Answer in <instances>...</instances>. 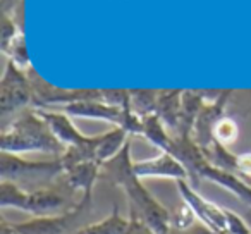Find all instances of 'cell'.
Listing matches in <instances>:
<instances>
[{
	"instance_id": "6da1fadb",
	"label": "cell",
	"mask_w": 251,
	"mask_h": 234,
	"mask_svg": "<svg viewBox=\"0 0 251 234\" xmlns=\"http://www.w3.org/2000/svg\"><path fill=\"white\" fill-rule=\"evenodd\" d=\"M131 158V141L124 145L114 158L101 164L100 179L119 186L127 196L129 210L134 212L143 222H147L155 233L167 234L171 231V212L151 195V191L134 174Z\"/></svg>"
},
{
	"instance_id": "7a4b0ae2",
	"label": "cell",
	"mask_w": 251,
	"mask_h": 234,
	"mask_svg": "<svg viewBox=\"0 0 251 234\" xmlns=\"http://www.w3.org/2000/svg\"><path fill=\"white\" fill-rule=\"evenodd\" d=\"M176 158L184 164L189 172V182L196 188L198 181L206 179L213 184L222 186L224 189L236 195L241 202L248 203L251 207V186L244 182L239 176L219 169L206 158L205 150L193 140L191 136H174L171 152Z\"/></svg>"
},
{
	"instance_id": "3957f363",
	"label": "cell",
	"mask_w": 251,
	"mask_h": 234,
	"mask_svg": "<svg viewBox=\"0 0 251 234\" xmlns=\"http://www.w3.org/2000/svg\"><path fill=\"white\" fill-rule=\"evenodd\" d=\"M0 150L9 154H26V152H43L62 157L66 147L52 133L47 121L36 110L23 112L9 128H4L0 136Z\"/></svg>"
},
{
	"instance_id": "277c9868",
	"label": "cell",
	"mask_w": 251,
	"mask_h": 234,
	"mask_svg": "<svg viewBox=\"0 0 251 234\" xmlns=\"http://www.w3.org/2000/svg\"><path fill=\"white\" fill-rule=\"evenodd\" d=\"M66 196L50 188L26 191L11 181L0 182V208H18L33 217H50L67 212Z\"/></svg>"
},
{
	"instance_id": "5b68a950",
	"label": "cell",
	"mask_w": 251,
	"mask_h": 234,
	"mask_svg": "<svg viewBox=\"0 0 251 234\" xmlns=\"http://www.w3.org/2000/svg\"><path fill=\"white\" fill-rule=\"evenodd\" d=\"M64 174V167L60 157L55 160L33 162L25 160L19 155L2 152L0 154V179L2 181H28V179H53Z\"/></svg>"
},
{
	"instance_id": "8992f818",
	"label": "cell",
	"mask_w": 251,
	"mask_h": 234,
	"mask_svg": "<svg viewBox=\"0 0 251 234\" xmlns=\"http://www.w3.org/2000/svg\"><path fill=\"white\" fill-rule=\"evenodd\" d=\"M91 200L93 198L83 196L81 202L67 212L50 217H35V219L14 224V226L23 234H76V231L81 229L77 224L84 219L86 212L90 210Z\"/></svg>"
},
{
	"instance_id": "52a82bcc",
	"label": "cell",
	"mask_w": 251,
	"mask_h": 234,
	"mask_svg": "<svg viewBox=\"0 0 251 234\" xmlns=\"http://www.w3.org/2000/svg\"><path fill=\"white\" fill-rule=\"evenodd\" d=\"M28 74L14 62H7L0 81V112L4 117L33 104V86Z\"/></svg>"
},
{
	"instance_id": "ba28073f",
	"label": "cell",
	"mask_w": 251,
	"mask_h": 234,
	"mask_svg": "<svg viewBox=\"0 0 251 234\" xmlns=\"http://www.w3.org/2000/svg\"><path fill=\"white\" fill-rule=\"evenodd\" d=\"M177 191L182 198V203L191 208L196 219L206 227L212 234H227L226 207H219L201 196L189 181H176Z\"/></svg>"
},
{
	"instance_id": "9c48e42d",
	"label": "cell",
	"mask_w": 251,
	"mask_h": 234,
	"mask_svg": "<svg viewBox=\"0 0 251 234\" xmlns=\"http://www.w3.org/2000/svg\"><path fill=\"white\" fill-rule=\"evenodd\" d=\"M134 174L140 179L145 178H164L172 181H189V172L179 158H176L169 152H162L160 155L147 160H140L133 164Z\"/></svg>"
},
{
	"instance_id": "30bf717a",
	"label": "cell",
	"mask_w": 251,
	"mask_h": 234,
	"mask_svg": "<svg viewBox=\"0 0 251 234\" xmlns=\"http://www.w3.org/2000/svg\"><path fill=\"white\" fill-rule=\"evenodd\" d=\"M230 97V90H224L222 97L219 100L206 104L203 110L200 112L198 119H196L195 130H193L191 138L205 150L213 143V128L224 117V110H226L227 100Z\"/></svg>"
},
{
	"instance_id": "8fae6325",
	"label": "cell",
	"mask_w": 251,
	"mask_h": 234,
	"mask_svg": "<svg viewBox=\"0 0 251 234\" xmlns=\"http://www.w3.org/2000/svg\"><path fill=\"white\" fill-rule=\"evenodd\" d=\"M40 115L47 121V124L50 126L52 133L59 138V141L66 148L71 147H83L88 145L93 136H84L83 133L76 130L73 123H71L69 115L64 114V112H55V110H45V108H36Z\"/></svg>"
},
{
	"instance_id": "7c38bea8",
	"label": "cell",
	"mask_w": 251,
	"mask_h": 234,
	"mask_svg": "<svg viewBox=\"0 0 251 234\" xmlns=\"http://www.w3.org/2000/svg\"><path fill=\"white\" fill-rule=\"evenodd\" d=\"M101 164L98 162H83L64 171V178L71 189L81 191L84 198H93V188L100 179Z\"/></svg>"
},
{
	"instance_id": "4fadbf2b",
	"label": "cell",
	"mask_w": 251,
	"mask_h": 234,
	"mask_svg": "<svg viewBox=\"0 0 251 234\" xmlns=\"http://www.w3.org/2000/svg\"><path fill=\"white\" fill-rule=\"evenodd\" d=\"M206 105L201 91L193 90H182V100H181V114H179V126L176 136H191L195 130L196 119L200 112Z\"/></svg>"
},
{
	"instance_id": "5bb4252c",
	"label": "cell",
	"mask_w": 251,
	"mask_h": 234,
	"mask_svg": "<svg viewBox=\"0 0 251 234\" xmlns=\"http://www.w3.org/2000/svg\"><path fill=\"white\" fill-rule=\"evenodd\" d=\"M181 100L182 90H160L158 91V102L155 114L162 121L167 131L177 133L179 114H181Z\"/></svg>"
},
{
	"instance_id": "9a60e30c",
	"label": "cell",
	"mask_w": 251,
	"mask_h": 234,
	"mask_svg": "<svg viewBox=\"0 0 251 234\" xmlns=\"http://www.w3.org/2000/svg\"><path fill=\"white\" fill-rule=\"evenodd\" d=\"M127 227H129V217H122L119 207L114 205L110 215L98 222L81 226V229H77L76 234H126Z\"/></svg>"
},
{
	"instance_id": "2e32d148",
	"label": "cell",
	"mask_w": 251,
	"mask_h": 234,
	"mask_svg": "<svg viewBox=\"0 0 251 234\" xmlns=\"http://www.w3.org/2000/svg\"><path fill=\"white\" fill-rule=\"evenodd\" d=\"M127 140H129V133L119 126H115L108 133L100 134V141H98V147H97L98 164H105L107 160L114 158L124 148Z\"/></svg>"
},
{
	"instance_id": "e0dca14e",
	"label": "cell",
	"mask_w": 251,
	"mask_h": 234,
	"mask_svg": "<svg viewBox=\"0 0 251 234\" xmlns=\"http://www.w3.org/2000/svg\"><path fill=\"white\" fill-rule=\"evenodd\" d=\"M141 121H143L141 136H145L150 143H153L155 147L160 148L162 152H171L174 138L169 136L167 128L162 124V121L158 119V115L151 114V115H148V117H143Z\"/></svg>"
},
{
	"instance_id": "ac0fdd59",
	"label": "cell",
	"mask_w": 251,
	"mask_h": 234,
	"mask_svg": "<svg viewBox=\"0 0 251 234\" xmlns=\"http://www.w3.org/2000/svg\"><path fill=\"white\" fill-rule=\"evenodd\" d=\"M160 90H129L131 95V112L136 117L143 119L155 114Z\"/></svg>"
},
{
	"instance_id": "d6986e66",
	"label": "cell",
	"mask_w": 251,
	"mask_h": 234,
	"mask_svg": "<svg viewBox=\"0 0 251 234\" xmlns=\"http://www.w3.org/2000/svg\"><path fill=\"white\" fill-rule=\"evenodd\" d=\"M237 134H239V128H237L236 121L226 117V115L213 128V141L224 145V147L234 143L237 140Z\"/></svg>"
},
{
	"instance_id": "ffe728a7",
	"label": "cell",
	"mask_w": 251,
	"mask_h": 234,
	"mask_svg": "<svg viewBox=\"0 0 251 234\" xmlns=\"http://www.w3.org/2000/svg\"><path fill=\"white\" fill-rule=\"evenodd\" d=\"M4 53L5 55H9V60L14 62L19 69H23V71L31 69V66H29L28 50H26V40H25V35H23V33L7 47V50H5Z\"/></svg>"
},
{
	"instance_id": "44dd1931",
	"label": "cell",
	"mask_w": 251,
	"mask_h": 234,
	"mask_svg": "<svg viewBox=\"0 0 251 234\" xmlns=\"http://www.w3.org/2000/svg\"><path fill=\"white\" fill-rule=\"evenodd\" d=\"M101 102L122 110H131L129 90H101Z\"/></svg>"
},
{
	"instance_id": "7402d4cb",
	"label": "cell",
	"mask_w": 251,
	"mask_h": 234,
	"mask_svg": "<svg viewBox=\"0 0 251 234\" xmlns=\"http://www.w3.org/2000/svg\"><path fill=\"white\" fill-rule=\"evenodd\" d=\"M227 219V234H251V224H248L246 219L232 210L226 208Z\"/></svg>"
},
{
	"instance_id": "603a6c76",
	"label": "cell",
	"mask_w": 251,
	"mask_h": 234,
	"mask_svg": "<svg viewBox=\"0 0 251 234\" xmlns=\"http://www.w3.org/2000/svg\"><path fill=\"white\" fill-rule=\"evenodd\" d=\"M21 33H18V29H16V23L11 21V19L5 16L4 25H2V52H5V50H7V47L11 45V43L14 42V40L18 38Z\"/></svg>"
},
{
	"instance_id": "cb8c5ba5",
	"label": "cell",
	"mask_w": 251,
	"mask_h": 234,
	"mask_svg": "<svg viewBox=\"0 0 251 234\" xmlns=\"http://www.w3.org/2000/svg\"><path fill=\"white\" fill-rule=\"evenodd\" d=\"M126 234H158V233H155L147 222H143L136 213L129 210V227H127Z\"/></svg>"
},
{
	"instance_id": "d4e9b609",
	"label": "cell",
	"mask_w": 251,
	"mask_h": 234,
	"mask_svg": "<svg viewBox=\"0 0 251 234\" xmlns=\"http://www.w3.org/2000/svg\"><path fill=\"white\" fill-rule=\"evenodd\" d=\"M236 174H241L243 178H251V154H241L237 155L236 162Z\"/></svg>"
},
{
	"instance_id": "484cf974",
	"label": "cell",
	"mask_w": 251,
	"mask_h": 234,
	"mask_svg": "<svg viewBox=\"0 0 251 234\" xmlns=\"http://www.w3.org/2000/svg\"><path fill=\"white\" fill-rule=\"evenodd\" d=\"M167 234H212L208 229H206L205 226H203L201 222L195 224L193 227H189V229H184V231H177V229H171Z\"/></svg>"
},
{
	"instance_id": "4316f807",
	"label": "cell",
	"mask_w": 251,
	"mask_h": 234,
	"mask_svg": "<svg viewBox=\"0 0 251 234\" xmlns=\"http://www.w3.org/2000/svg\"><path fill=\"white\" fill-rule=\"evenodd\" d=\"M0 234H23V233L14 224L7 222V220H2V224H0Z\"/></svg>"
},
{
	"instance_id": "83f0119b",
	"label": "cell",
	"mask_w": 251,
	"mask_h": 234,
	"mask_svg": "<svg viewBox=\"0 0 251 234\" xmlns=\"http://www.w3.org/2000/svg\"><path fill=\"white\" fill-rule=\"evenodd\" d=\"M2 2H4V12H5V14L9 12V9H12L16 5V0H2Z\"/></svg>"
},
{
	"instance_id": "f1b7e54d",
	"label": "cell",
	"mask_w": 251,
	"mask_h": 234,
	"mask_svg": "<svg viewBox=\"0 0 251 234\" xmlns=\"http://www.w3.org/2000/svg\"><path fill=\"white\" fill-rule=\"evenodd\" d=\"M250 186H251V178H250Z\"/></svg>"
},
{
	"instance_id": "f546056e",
	"label": "cell",
	"mask_w": 251,
	"mask_h": 234,
	"mask_svg": "<svg viewBox=\"0 0 251 234\" xmlns=\"http://www.w3.org/2000/svg\"><path fill=\"white\" fill-rule=\"evenodd\" d=\"M250 220H251V217H250Z\"/></svg>"
}]
</instances>
